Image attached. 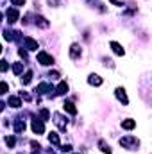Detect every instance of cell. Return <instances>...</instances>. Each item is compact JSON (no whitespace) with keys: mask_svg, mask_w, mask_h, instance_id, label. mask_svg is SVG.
<instances>
[{"mask_svg":"<svg viewBox=\"0 0 152 154\" xmlns=\"http://www.w3.org/2000/svg\"><path fill=\"white\" fill-rule=\"evenodd\" d=\"M63 106H65V111H68L70 115H75V113H77V109H75V106H74V102L66 100V102H65Z\"/></svg>","mask_w":152,"mask_h":154,"instance_id":"obj_11","label":"cell"},{"mask_svg":"<svg viewBox=\"0 0 152 154\" xmlns=\"http://www.w3.org/2000/svg\"><path fill=\"white\" fill-rule=\"evenodd\" d=\"M36 25H38V27H41V29H47L50 23H48L43 16H36Z\"/></svg>","mask_w":152,"mask_h":154,"instance_id":"obj_13","label":"cell"},{"mask_svg":"<svg viewBox=\"0 0 152 154\" xmlns=\"http://www.w3.org/2000/svg\"><path fill=\"white\" fill-rule=\"evenodd\" d=\"M14 131H16V133H23V131H25V122H23V120H18V122L14 124Z\"/></svg>","mask_w":152,"mask_h":154,"instance_id":"obj_16","label":"cell"},{"mask_svg":"<svg viewBox=\"0 0 152 154\" xmlns=\"http://www.w3.org/2000/svg\"><path fill=\"white\" fill-rule=\"evenodd\" d=\"M66 91H68V84H66L65 81L59 82V86H57V93H59V95H65Z\"/></svg>","mask_w":152,"mask_h":154,"instance_id":"obj_15","label":"cell"},{"mask_svg":"<svg viewBox=\"0 0 152 154\" xmlns=\"http://www.w3.org/2000/svg\"><path fill=\"white\" fill-rule=\"evenodd\" d=\"M31 79H32V72H31V70H27V74L23 75L22 82H23V84H29V82H31Z\"/></svg>","mask_w":152,"mask_h":154,"instance_id":"obj_19","label":"cell"},{"mask_svg":"<svg viewBox=\"0 0 152 154\" xmlns=\"http://www.w3.org/2000/svg\"><path fill=\"white\" fill-rule=\"evenodd\" d=\"M114 93H116V97H118V100H120L122 104H125V106L129 104V99H127V95H125V90H123V88H116V91H114Z\"/></svg>","mask_w":152,"mask_h":154,"instance_id":"obj_5","label":"cell"},{"mask_svg":"<svg viewBox=\"0 0 152 154\" xmlns=\"http://www.w3.org/2000/svg\"><path fill=\"white\" fill-rule=\"evenodd\" d=\"M48 4H52V5H57V0H48Z\"/></svg>","mask_w":152,"mask_h":154,"instance_id":"obj_29","label":"cell"},{"mask_svg":"<svg viewBox=\"0 0 152 154\" xmlns=\"http://www.w3.org/2000/svg\"><path fill=\"white\" fill-rule=\"evenodd\" d=\"M34 154H39V152H34Z\"/></svg>","mask_w":152,"mask_h":154,"instance_id":"obj_33","label":"cell"},{"mask_svg":"<svg viewBox=\"0 0 152 154\" xmlns=\"http://www.w3.org/2000/svg\"><path fill=\"white\" fill-rule=\"evenodd\" d=\"M4 106H5V104H4V102H0V111L4 109Z\"/></svg>","mask_w":152,"mask_h":154,"instance_id":"obj_30","label":"cell"},{"mask_svg":"<svg viewBox=\"0 0 152 154\" xmlns=\"http://www.w3.org/2000/svg\"><path fill=\"white\" fill-rule=\"evenodd\" d=\"M9 70V63L7 61H0V72H5Z\"/></svg>","mask_w":152,"mask_h":154,"instance_id":"obj_24","label":"cell"},{"mask_svg":"<svg viewBox=\"0 0 152 154\" xmlns=\"http://www.w3.org/2000/svg\"><path fill=\"white\" fill-rule=\"evenodd\" d=\"M54 118H56V120H54V122H56V125H57L59 129H63V131H65V129H66V120H65V116L59 115V113H54Z\"/></svg>","mask_w":152,"mask_h":154,"instance_id":"obj_4","label":"cell"},{"mask_svg":"<svg viewBox=\"0 0 152 154\" xmlns=\"http://www.w3.org/2000/svg\"><path fill=\"white\" fill-rule=\"evenodd\" d=\"M32 131L36 133V134H41V133H45V125H43V120H32Z\"/></svg>","mask_w":152,"mask_h":154,"instance_id":"obj_3","label":"cell"},{"mask_svg":"<svg viewBox=\"0 0 152 154\" xmlns=\"http://www.w3.org/2000/svg\"><path fill=\"white\" fill-rule=\"evenodd\" d=\"M79 56H81V47H79L77 43H74V45L70 47V57L75 59V57H79Z\"/></svg>","mask_w":152,"mask_h":154,"instance_id":"obj_9","label":"cell"},{"mask_svg":"<svg viewBox=\"0 0 152 154\" xmlns=\"http://www.w3.org/2000/svg\"><path fill=\"white\" fill-rule=\"evenodd\" d=\"M5 143L7 147H14V136H5Z\"/></svg>","mask_w":152,"mask_h":154,"instance_id":"obj_23","label":"cell"},{"mask_svg":"<svg viewBox=\"0 0 152 154\" xmlns=\"http://www.w3.org/2000/svg\"><path fill=\"white\" fill-rule=\"evenodd\" d=\"M111 48H113V52L116 54V56H123V48H122V45L120 43H116V41H111Z\"/></svg>","mask_w":152,"mask_h":154,"instance_id":"obj_10","label":"cell"},{"mask_svg":"<svg viewBox=\"0 0 152 154\" xmlns=\"http://www.w3.org/2000/svg\"><path fill=\"white\" fill-rule=\"evenodd\" d=\"M0 54H2V47H0Z\"/></svg>","mask_w":152,"mask_h":154,"instance_id":"obj_32","label":"cell"},{"mask_svg":"<svg viewBox=\"0 0 152 154\" xmlns=\"http://www.w3.org/2000/svg\"><path fill=\"white\" fill-rule=\"evenodd\" d=\"M23 43H25V47L29 48V50H38L39 48V45H38V41L36 39H32V38H23Z\"/></svg>","mask_w":152,"mask_h":154,"instance_id":"obj_6","label":"cell"},{"mask_svg":"<svg viewBox=\"0 0 152 154\" xmlns=\"http://www.w3.org/2000/svg\"><path fill=\"white\" fill-rule=\"evenodd\" d=\"M50 77H54V79H57V77H59V74H57V72H50Z\"/></svg>","mask_w":152,"mask_h":154,"instance_id":"obj_28","label":"cell"},{"mask_svg":"<svg viewBox=\"0 0 152 154\" xmlns=\"http://www.w3.org/2000/svg\"><path fill=\"white\" fill-rule=\"evenodd\" d=\"M5 16H7V22H9V23H14V22L18 20V16H20V14H18V11H16V9H7Z\"/></svg>","mask_w":152,"mask_h":154,"instance_id":"obj_7","label":"cell"},{"mask_svg":"<svg viewBox=\"0 0 152 154\" xmlns=\"http://www.w3.org/2000/svg\"><path fill=\"white\" fill-rule=\"evenodd\" d=\"M88 82L93 84V86H100L102 84V79H100V75H97V74H91V75L88 77Z\"/></svg>","mask_w":152,"mask_h":154,"instance_id":"obj_8","label":"cell"},{"mask_svg":"<svg viewBox=\"0 0 152 154\" xmlns=\"http://www.w3.org/2000/svg\"><path fill=\"white\" fill-rule=\"evenodd\" d=\"M38 61L41 63V65L48 66V65H52V63H54V57H52V56H48L47 52H39V54H38Z\"/></svg>","mask_w":152,"mask_h":154,"instance_id":"obj_2","label":"cell"},{"mask_svg":"<svg viewBox=\"0 0 152 154\" xmlns=\"http://www.w3.org/2000/svg\"><path fill=\"white\" fill-rule=\"evenodd\" d=\"M48 142L54 143V145H59V136H57V133H50V134H48Z\"/></svg>","mask_w":152,"mask_h":154,"instance_id":"obj_18","label":"cell"},{"mask_svg":"<svg viewBox=\"0 0 152 154\" xmlns=\"http://www.w3.org/2000/svg\"><path fill=\"white\" fill-rule=\"evenodd\" d=\"M120 145H123V147H127V149H136L138 145H140V142L134 138V136H123L122 140H120Z\"/></svg>","mask_w":152,"mask_h":154,"instance_id":"obj_1","label":"cell"},{"mask_svg":"<svg viewBox=\"0 0 152 154\" xmlns=\"http://www.w3.org/2000/svg\"><path fill=\"white\" fill-rule=\"evenodd\" d=\"M122 127H123V129H134V127H136V122L131 120V118H127V120L122 122Z\"/></svg>","mask_w":152,"mask_h":154,"instance_id":"obj_12","label":"cell"},{"mask_svg":"<svg viewBox=\"0 0 152 154\" xmlns=\"http://www.w3.org/2000/svg\"><path fill=\"white\" fill-rule=\"evenodd\" d=\"M0 22H2V13H0Z\"/></svg>","mask_w":152,"mask_h":154,"instance_id":"obj_31","label":"cell"},{"mask_svg":"<svg viewBox=\"0 0 152 154\" xmlns=\"http://www.w3.org/2000/svg\"><path fill=\"white\" fill-rule=\"evenodd\" d=\"M18 54H20V56H22V57H23V59H27V52H25V50H23V48H22V50H20V52H18Z\"/></svg>","mask_w":152,"mask_h":154,"instance_id":"obj_27","label":"cell"},{"mask_svg":"<svg viewBox=\"0 0 152 154\" xmlns=\"http://www.w3.org/2000/svg\"><path fill=\"white\" fill-rule=\"evenodd\" d=\"M47 90H48V84L47 82H41L38 88H36V91H39V93H47Z\"/></svg>","mask_w":152,"mask_h":154,"instance_id":"obj_20","label":"cell"},{"mask_svg":"<svg viewBox=\"0 0 152 154\" xmlns=\"http://www.w3.org/2000/svg\"><path fill=\"white\" fill-rule=\"evenodd\" d=\"M99 147L102 149V152H104V154H111V147H109L104 140H100V142H99Z\"/></svg>","mask_w":152,"mask_h":154,"instance_id":"obj_14","label":"cell"},{"mask_svg":"<svg viewBox=\"0 0 152 154\" xmlns=\"http://www.w3.org/2000/svg\"><path fill=\"white\" fill-rule=\"evenodd\" d=\"M39 115H41V120H43V122H47V120H48V111H47V109H41V113H39Z\"/></svg>","mask_w":152,"mask_h":154,"instance_id":"obj_25","label":"cell"},{"mask_svg":"<svg viewBox=\"0 0 152 154\" xmlns=\"http://www.w3.org/2000/svg\"><path fill=\"white\" fill-rule=\"evenodd\" d=\"M7 91H9L7 82H0V95H4V93H7Z\"/></svg>","mask_w":152,"mask_h":154,"instance_id":"obj_22","label":"cell"},{"mask_svg":"<svg viewBox=\"0 0 152 154\" xmlns=\"http://www.w3.org/2000/svg\"><path fill=\"white\" fill-rule=\"evenodd\" d=\"M13 5H25V0H11Z\"/></svg>","mask_w":152,"mask_h":154,"instance_id":"obj_26","label":"cell"},{"mask_svg":"<svg viewBox=\"0 0 152 154\" xmlns=\"http://www.w3.org/2000/svg\"><path fill=\"white\" fill-rule=\"evenodd\" d=\"M22 70H23V65H22V63H16V65L13 66V72H14L16 75H18V74H22Z\"/></svg>","mask_w":152,"mask_h":154,"instance_id":"obj_21","label":"cell"},{"mask_svg":"<svg viewBox=\"0 0 152 154\" xmlns=\"http://www.w3.org/2000/svg\"><path fill=\"white\" fill-rule=\"evenodd\" d=\"M9 106H13V108H20L22 102H20L18 97H9Z\"/></svg>","mask_w":152,"mask_h":154,"instance_id":"obj_17","label":"cell"}]
</instances>
